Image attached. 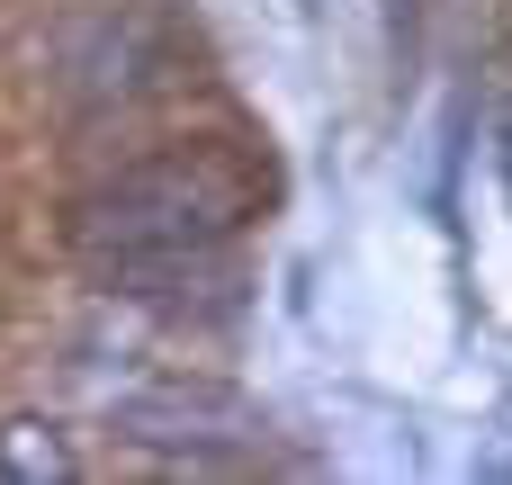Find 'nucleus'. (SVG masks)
Masks as SVG:
<instances>
[{
  "mask_svg": "<svg viewBox=\"0 0 512 485\" xmlns=\"http://www.w3.org/2000/svg\"><path fill=\"white\" fill-rule=\"evenodd\" d=\"M0 477H18V485H45V477H81V459H72V441H63L54 423L18 414V423H0Z\"/></svg>",
  "mask_w": 512,
  "mask_h": 485,
  "instance_id": "4",
  "label": "nucleus"
},
{
  "mask_svg": "<svg viewBox=\"0 0 512 485\" xmlns=\"http://www.w3.org/2000/svg\"><path fill=\"white\" fill-rule=\"evenodd\" d=\"M171 81V27L153 9H90L63 36V90L90 108H126Z\"/></svg>",
  "mask_w": 512,
  "mask_h": 485,
  "instance_id": "2",
  "label": "nucleus"
},
{
  "mask_svg": "<svg viewBox=\"0 0 512 485\" xmlns=\"http://www.w3.org/2000/svg\"><path fill=\"white\" fill-rule=\"evenodd\" d=\"M117 423L153 450H234V441H252V405L207 387V378L198 387H144V396L117 405Z\"/></svg>",
  "mask_w": 512,
  "mask_h": 485,
  "instance_id": "3",
  "label": "nucleus"
},
{
  "mask_svg": "<svg viewBox=\"0 0 512 485\" xmlns=\"http://www.w3.org/2000/svg\"><path fill=\"white\" fill-rule=\"evenodd\" d=\"M261 207V171L234 144H171L144 153L126 171H108L99 189H81L63 207V243L90 279L153 297L171 279H189V261H207L216 243H234Z\"/></svg>",
  "mask_w": 512,
  "mask_h": 485,
  "instance_id": "1",
  "label": "nucleus"
}]
</instances>
